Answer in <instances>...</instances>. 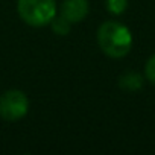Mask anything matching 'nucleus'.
<instances>
[{
  "instance_id": "3",
  "label": "nucleus",
  "mask_w": 155,
  "mask_h": 155,
  "mask_svg": "<svg viewBox=\"0 0 155 155\" xmlns=\"http://www.w3.org/2000/svg\"><path fill=\"white\" fill-rule=\"evenodd\" d=\"M29 111V99L21 90H6L0 96V117L6 122H18Z\"/></svg>"
},
{
  "instance_id": "5",
  "label": "nucleus",
  "mask_w": 155,
  "mask_h": 155,
  "mask_svg": "<svg viewBox=\"0 0 155 155\" xmlns=\"http://www.w3.org/2000/svg\"><path fill=\"white\" fill-rule=\"evenodd\" d=\"M143 85V78L137 71H126L119 78V87L126 91H135L141 88Z\"/></svg>"
},
{
  "instance_id": "7",
  "label": "nucleus",
  "mask_w": 155,
  "mask_h": 155,
  "mask_svg": "<svg viewBox=\"0 0 155 155\" xmlns=\"http://www.w3.org/2000/svg\"><path fill=\"white\" fill-rule=\"evenodd\" d=\"M105 6L113 15H120L128 8V0H105Z\"/></svg>"
},
{
  "instance_id": "4",
  "label": "nucleus",
  "mask_w": 155,
  "mask_h": 155,
  "mask_svg": "<svg viewBox=\"0 0 155 155\" xmlns=\"http://www.w3.org/2000/svg\"><path fill=\"white\" fill-rule=\"evenodd\" d=\"M88 14V0H62L61 15L71 25L81 23Z\"/></svg>"
},
{
  "instance_id": "8",
  "label": "nucleus",
  "mask_w": 155,
  "mask_h": 155,
  "mask_svg": "<svg viewBox=\"0 0 155 155\" xmlns=\"http://www.w3.org/2000/svg\"><path fill=\"white\" fill-rule=\"evenodd\" d=\"M144 74H146V79L155 85V53L146 61L144 65Z\"/></svg>"
},
{
  "instance_id": "6",
  "label": "nucleus",
  "mask_w": 155,
  "mask_h": 155,
  "mask_svg": "<svg viewBox=\"0 0 155 155\" xmlns=\"http://www.w3.org/2000/svg\"><path fill=\"white\" fill-rule=\"evenodd\" d=\"M50 26H52V31H53L56 35L64 37V35H67V34L70 32L71 23L59 14V15H55V17H53V20L50 21Z\"/></svg>"
},
{
  "instance_id": "1",
  "label": "nucleus",
  "mask_w": 155,
  "mask_h": 155,
  "mask_svg": "<svg viewBox=\"0 0 155 155\" xmlns=\"http://www.w3.org/2000/svg\"><path fill=\"white\" fill-rule=\"evenodd\" d=\"M97 44L101 50L114 59L123 58L132 47L131 31L119 21H105L97 29Z\"/></svg>"
},
{
  "instance_id": "2",
  "label": "nucleus",
  "mask_w": 155,
  "mask_h": 155,
  "mask_svg": "<svg viewBox=\"0 0 155 155\" xmlns=\"http://www.w3.org/2000/svg\"><path fill=\"white\" fill-rule=\"evenodd\" d=\"M17 11L26 25L32 28H43L50 25L56 15V2L55 0H18Z\"/></svg>"
}]
</instances>
